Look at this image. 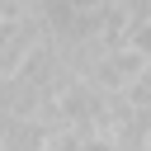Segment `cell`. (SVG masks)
<instances>
[{"label":"cell","instance_id":"obj_1","mask_svg":"<svg viewBox=\"0 0 151 151\" xmlns=\"http://www.w3.org/2000/svg\"><path fill=\"white\" fill-rule=\"evenodd\" d=\"M80 151H123V146L109 132H80Z\"/></svg>","mask_w":151,"mask_h":151}]
</instances>
